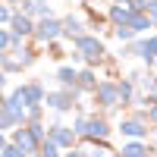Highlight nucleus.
Instances as JSON below:
<instances>
[{"label":"nucleus","instance_id":"4468645a","mask_svg":"<svg viewBox=\"0 0 157 157\" xmlns=\"http://www.w3.org/2000/svg\"><path fill=\"white\" fill-rule=\"evenodd\" d=\"M126 25L135 32V38H138V35H145V32L151 35V29H154V22H151V16H148V13H132Z\"/></svg>","mask_w":157,"mask_h":157},{"label":"nucleus","instance_id":"bb28decb","mask_svg":"<svg viewBox=\"0 0 157 157\" xmlns=\"http://www.w3.org/2000/svg\"><path fill=\"white\" fill-rule=\"evenodd\" d=\"M3 85H6V72L0 69V91H3Z\"/></svg>","mask_w":157,"mask_h":157},{"label":"nucleus","instance_id":"4be33fe9","mask_svg":"<svg viewBox=\"0 0 157 157\" xmlns=\"http://www.w3.org/2000/svg\"><path fill=\"white\" fill-rule=\"evenodd\" d=\"M145 120L148 126H157V101H151V107H145Z\"/></svg>","mask_w":157,"mask_h":157},{"label":"nucleus","instance_id":"6e6552de","mask_svg":"<svg viewBox=\"0 0 157 157\" xmlns=\"http://www.w3.org/2000/svg\"><path fill=\"white\" fill-rule=\"evenodd\" d=\"M19 94H22L25 110H29V107H44V94L47 91L41 88V82H25V85H19Z\"/></svg>","mask_w":157,"mask_h":157},{"label":"nucleus","instance_id":"cd10ccee","mask_svg":"<svg viewBox=\"0 0 157 157\" xmlns=\"http://www.w3.org/2000/svg\"><path fill=\"white\" fill-rule=\"evenodd\" d=\"M6 145H10V141H6V135H3V132H0V151H3Z\"/></svg>","mask_w":157,"mask_h":157},{"label":"nucleus","instance_id":"ddd939ff","mask_svg":"<svg viewBox=\"0 0 157 157\" xmlns=\"http://www.w3.org/2000/svg\"><path fill=\"white\" fill-rule=\"evenodd\" d=\"M22 13L32 19H44V16H54V10L47 6V0H25L22 3Z\"/></svg>","mask_w":157,"mask_h":157},{"label":"nucleus","instance_id":"0eeeda50","mask_svg":"<svg viewBox=\"0 0 157 157\" xmlns=\"http://www.w3.org/2000/svg\"><path fill=\"white\" fill-rule=\"evenodd\" d=\"M47 138L54 141L57 148H66V151H69V148L75 145V138H78V135L72 132V126H63V123H54V126L47 129Z\"/></svg>","mask_w":157,"mask_h":157},{"label":"nucleus","instance_id":"9d476101","mask_svg":"<svg viewBox=\"0 0 157 157\" xmlns=\"http://www.w3.org/2000/svg\"><path fill=\"white\" fill-rule=\"evenodd\" d=\"M138 57L148 69L154 66V60H157V32H151L148 38H138Z\"/></svg>","mask_w":157,"mask_h":157},{"label":"nucleus","instance_id":"f3484780","mask_svg":"<svg viewBox=\"0 0 157 157\" xmlns=\"http://www.w3.org/2000/svg\"><path fill=\"white\" fill-rule=\"evenodd\" d=\"M75 88H78V91H94V88H98V75H94V69H91V66L78 69V75H75Z\"/></svg>","mask_w":157,"mask_h":157},{"label":"nucleus","instance_id":"aec40b11","mask_svg":"<svg viewBox=\"0 0 157 157\" xmlns=\"http://www.w3.org/2000/svg\"><path fill=\"white\" fill-rule=\"evenodd\" d=\"M113 35L116 38H120V41L126 44V41H132V38H135V32L132 29H129V25H113Z\"/></svg>","mask_w":157,"mask_h":157},{"label":"nucleus","instance_id":"5701e85b","mask_svg":"<svg viewBox=\"0 0 157 157\" xmlns=\"http://www.w3.org/2000/svg\"><path fill=\"white\" fill-rule=\"evenodd\" d=\"M10 50V35H6V29H0V57H3Z\"/></svg>","mask_w":157,"mask_h":157},{"label":"nucleus","instance_id":"6ab92c4d","mask_svg":"<svg viewBox=\"0 0 157 157\" xmlns=\"http://www.w3.org/2000/svg\"><path fill=\"white\" fill-rule=\"evenodd\" d=\"M75 75H78V69H72V66H60L57 69V78H60L63 88H72L75 85Z\"/></svg>","mask_w":157,"mask_h":157},{"label":"nucleus","instance_id":"a878e982","mask_svg":"<svg viewBox=\"0 0 157 157\" xmlns=\"http://www.w3.org/2000/svg\"><path fill=\"white\" fill-rule=\"evenodd\" d=\"M66 157H88V154H85V151H75V148H69V154H66Z\"/></svg>","mask_w":157,"mask_h":157},{"label":"nucleus","instance_id":"423d86ee","mask_svg":"<svg viewBox=\"0 0 157 157\" xmlns=\"http://www.w3.org/2000/svg\"><path fill=\"white\" fill-rule=\"evenodd\" d=\"M94 94V104H101L104 110L120 107V91H116V82H98V88L91 91Z\"/></svg>","mask_w":157,"mask_h":157},{"label":"nucleus","instance_id":"b1692460","mask_svg":"<svg viewBox=\"0 0 157 157\" xmlns=\"http://www.w3.org/2000/svg\"><path fill=\"white\" fill-rule=\"evenodd\" d=\"M148 16L154 22V29H157V0H148Z\"/></svg>","mask_w":157,"mask_h":157},{"label":"nucleus","instance_id":"39448f33","mask_svg":"<svg viewBox=\"0 0 157 157\" xmlns=\"http://www.w3.org/2000/svg\"><path fill=\"white\" fill-rule=\"evenodd\" d=\"M41 44H54L57 38H63V25H60V19H54V16H44V19H38L35 22V32H32Z\"/></svg>","mask_w":157,"mask_h":157},{"label":"nucleus","instance_id":"2eb2a0df","mask_svg":"<svg viewBox=\"0 0 157 157\" xmlns=\"http://www.w3.org/2000/svg\"><path fill=\"white\" fill-rule=\"evenodd\" d=\"M116 157H151V148L145 145V141H135V138H129L126 145L120 148V154Z\"/></svg>","mask_w":157,"mask_h":157},{"label":"nucleus","instance_id":"f03ea898","mask_svg":"<svg viewBox=\"0 0 157 157\" xmlns=\"http://www.w3.org/2000/svg\"><path fill=\"white\" fill-rule=\"evenodd\" d=\"M116 129H120L126 138H135V141H145V138L151 135V126H148V120H145V110H138V113H132V116H123Z\"/></svg>","mask_w":157,"mask_h":157},{"label":"nucleus","instance_id":"c756f323","mask_svg":"<svg viewBox=\"0 0 157 157\" xmlns=\"http://www.w3.org/2000/svg\"><path fill=\"white\" fill-rule=\"evenodd\" d=\"M113 3H123V6H126V3H129V0H113Z\"/></svg>","mask_w":157,"mask_h":157},{"label":"nucleus","instance_id":"20e7f679","mask_svg":"<svg viewBox=\"0 0 157 157\" xmlns=\"http://www.w3.org/2000/svg\"><path fill=\"white\" fill-rule=\"evenodd\" d=\"M113 135V126L107 123V116H85V126H82V135L78 138H88V141H107Z\"/></svg>","mask_w":157,"mask_h":157},{"label":"nucleus","instance_id":"c85d7f7f","mask_svg":"<svg viewBox=\"0 0 157 157\" xmlns=\"http://www.w3.org/2000/svg\"><path fill=\"white\" fill-rule=\"evenodd\" d=\"M151 135H154V138H157V126H151Z\"/></svg>","mask_w":157,"mask_h":157},{"label":"nucleus","instance_id":"412c9836","mask_svg":"<svg viewBox=\"0 0 157 157\" xmlns=\"http://www.w3.org/2000/svg\"><path fill=\"white\" fill-rule=\"evenodd\" d=\"M0 157H25V151H22L19 145H13V141H10V145L0 151Z\"/></svg>","mask_w":157,"mask_h":157},{"label":"nucleus","instance_id":"473e14b6","mask_svg":"<svg viewBox=\"0 0 157 157\" xmlns=\"http://www.w3.org/2000/svg\"><path fill=\"white\" fill-rule=\"evenodd\" d=\"M154 101H157V88H154Z\"/></svg>","mask_w":157,"mask_h":157},{"label":"nucleus","instance_id":"f8f14e48","mask_svg":"<svg viewBox=\"0 0 157 157\" xmlns=\"http://www.w3.org/2000/svg\"><path fill=\"white\" fill-rule=\"evenodd\" d=\"M10 25H13V35L16 38H29L35 32V22H32V16H25V13H13Z\"/></svg>","mask_w":157,"mask_h":157},{"label":"nucleus","instance_id":"72a5a7b5","mask_svg":"<svg viewBox=\"0 0 157 157\" xmlns=\"http://www.w3.org/2000/svg\"><path fill=\"white\" fill-rule=\"evenodd\" d=\"M154 69H157V60H154Z\"/></svg>","mask_w":157,"mask_h":157},{"label":"nucleus","instance_id":"393cba45","mask_svg":"<svg viewBox=\"0 0 157 157\" xmlns=\"http://www.w3.org/2000/svg\"><path fill=\"white\" fill-rule=\"evenodd\" d=\"M10 19H13V13H10L3 3H0V22H10Z\"/></svg>","mask_w":157,"mask_h":157},{"label":"nucleus","instance_id":"7ed1b4c3","mask_svg":"<svg viewBox=\"0 0 157 157\" xmlns=\"http://www.w3.org/2000/svg\"><path fill=\"white\" fill-rule=\"evenodd\" d=\"M82 94V91H78L75 85L72 88H60V91H47L44 94V104L50 110H57V113H69L72 107H75V98Z\"/></svg>","mask_w":157,"mask_h":157},{"label":"nucleus","instance_id":"dca6fc26","mask_svg":"<svg viewBox=\"0 0 157 157\" xmlns=\"http://www.w3.org/2000/svg\"><path fill=\"white\" fill-rule=\"evenodd\" d=\"M116 91H120V104L123 107H132L135 98H138V88L129 82V78H120V82H116Z\"/></svg>","mask_w":157,"mask_h":157},{"label":"nucleus","instance_id":"f257e3e1","mask_svg":"<svg viewBox=\"0 0 157 157\" xmlns=\"http://www.w3.org/2000/svg\"><path fill=\"white\" fill-rule=\"evenodd\" d=\"M72 50L88 63V66H98V63L107 60V47H104V41H101L98 35H82V38H75V41H72Z\"/></svg>","mask_w":157,"mask_h":157},{"label":"nucleus","instance_id":"9b49d317","mask_svg":"<svg viewBox=\"0 0 157 157\" xmlns=\"http://www.w3.org/2000/svg\"><path fill=\"white\" fill-rule=\"evenodd\" d=\"M60 25H63V38H72V41H75V38H82V35H88V32H85L88 25L78 19V16H63Z\"/></svg>","mask_w":157,"mask_h":157},{"label":"nucleus","instance_id":"1a4fd4ad","mask_svg":"<svg viewBox=\"0 0 157 157\" xmlns=\"http://www.w3.org/2000/svg\"><path fill=\"white\" fill-rule=\"evenodd\" d=\"M13 145H19L25 151V157H32V154H38V145H41V141L29 132V126H22V129H13Z\"/></svg>","mask_w":157,"mask_h":157},{"label":"nucleus","instance_id":"a211bd4d","mask_svg":"<svg viewBox=\"0 0 157 157\" xmlns=\"http://www.w3.org/2000/svg\"><path fill=\"white\" fill-rule=\"evenodd\" d=\"M129 16H132V10L123 6V3H110V10H107V22L110 25H126Z\"/></svg>","mask_w":157,"mask_h":157},{"label":"nucleus","instance_id":"2f4dec72","mask_svg":"<svg viewBox=\"0 0 157 157\" xmlns=\"http://www.w3.org/2000/svg\"><path fill=\"white\" fill-rule=\"evenodd\" d=\"M82 3H85V6H88V3H91V0H82Z\"/></svg>","mask_w":157,"mask_h":157},{"label":"nucleus","instance_id":"7c9ffc66","mask_svg":"<svg viewBox=\"0 0 157 157\" xmlns=\"http://www.w3.org/2000/svg\"><path fill=\"white\" fill-rule=\"evenodd\" d=\"M0 104H3V91H0Z\"/></svg>","mask_w":157,"mask_h":157}]
</instances>
